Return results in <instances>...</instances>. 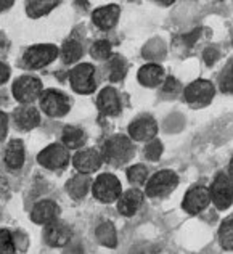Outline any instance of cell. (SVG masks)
Here are the masks:
<instances>
[{"label": "cell", "mask_w": 233, "mask_h": 254, "mask_svg": "<svg viewBox=\"0 0 233 254\" xmlns=\"http://www.w3.org/2000/svg\"><path fill=\"white\" fill-rule=\"evenodd\" d=\"M102 158L108 164L122 166L134 158V145L127 137L115 135L105 142Z\"/></svg>", "instance_id": "1"}, {"label": "cell", "mask_w": 233, "mask_h": 254, "mask_svg": "<svg viewBox=\"0 0 233 254\" xmlns=\"http://www.w3.org/2000/svg\"><path fill=\"white\" fill-rule=\"evenodd\" d=\"M11 93H13V97H15L18 102H21L23 105L32 103V102H36L39 97H41L42 82L39 81L37 77L21 76L19 79H16L15 84H13Z\"/></svg>", "instance_id": "2"}, {"label": "cell", "mask_w": 233, "mask_h": 254, "mask_svg": "<svg viewBox=\"0 0 233 254\" xmlns=\"http://www.w3.org/2000/svg\"><path fill=\"white\" fill-rule=\"evenodd\" d=\"M178 184L177 174L172 171H161L155 174V177L150 179L146 184V195L150 198H163L174 191Z\"/></svg>", "instance_id": "3"}, {"label": "cell", "mask_w": 233, "mask_h": 254, "mask_svg": "<svg viewBox=\"0 0 233 254\" xmlns=\"http://www.w3.org/2000/svg\"><path fill=\"white\" fill-rule=\"evenodd\" d=\"M92 191L100 201L113 203L119 198L122 189H121V182H119L115 176H111V174H102V176L93 182Z\"/></svg>", "instance_id": "4"}, {"label": "cell", "mask_w": 233, "mask_h": 254, "mask_svg": "<svg viewBox=\"0 0 233 254\" xmlns=\"http://www.w3.org/2000/svg\"><path fill=\"white\" fill-rule=\"evenodd\" d=\"M57 57H58V49L55 45L41 44V45L29 47L23 58H24L26 66H29L31 69H39L52 63Z\"/></svg>", "instance_id": "5"}, {"label": "cell", "mask_w": 233, "mask_h": 254, "mask_svg": "<svg viewBox=\"0 0 233 254\" xmlns=\"http://www.w3.org/2000/svg\"><path fill=\"white\" fill-rule=\"evenodd\" d=\"M95 68L90 63H82L77 64L74 69L71 71V85L77 93H82V95H87L95 90Z\"/></svg>", "instance_id": "6"}, {"label": "cell", "mask_w": 233, "mask_h": 254, "mask_svg": "<svg viewBox=\"0 0 233 254\" xmlns=\"http://www.w3.org/2000/svg\"><path fill=\"white\" fill-rule=\"evenodd\" d=\"M42 111L50 118H61L69 111V98L58 90H47L41 97Z\"/></svg>", "instance_id": "7"}, {"label": "cell", "mask_w": 233, "mask_h": 254, "mask_svg": "<svg viewBox=\"0 0 233 254\" xmlns=\"http://www.w3.org/2000/svg\"><path fill=\"white\" fill-rule=\"evenodd\" d=\"M37 161L41 166H44L45 169L58 171V169H63L68 166L69 153L64 146L55 143V145L47 146V148H44L41 153H39Z\"/></svg>", "instance_id": "8"}, {"label": "cell", "mask_w": 233, "mask_h": 254, "mask_svg": "<svg viewBox=\"0 0 233 254\" xmlns=\"http://www.w3.org/2000/svg\"><path fill=\"white\" fill-rule=\"evenodd\" d=\"M214 85L209 81H204V79H198L193 84H190L185 89V98L186 102L193 106H203L208 105L212 97H214Z\"/></svg>", "instance_id": "9"}, {"label": "cell", "mask_w": 233, "mask_h": 254, "mask_svg": "<svg viewBox=\"0 0 233 254\" xmlns=\"http://www.w3.org/2000/svg\"><path fill=\"white\" fill-rule=\"evenodd\" d=\"M211 199L217 206V209H227L232 204V180L225 174H219L216 177L214 184L211 187Z\"/></svg>", "instance_id": "10"}, {"label": "cell", "mask_w": 233, "mask_h": 254, "mask_svg": "<svg viewBox=\"0 0 233 254\" xmlns=\"http://www.w3.org/2000/svg\"><path fill=\"white\" fill-rule=\"evenodd\" d=\"M211 193L206 187H195L185 195L183 209L188 214H199L209 206Z\"/></svg>", "instance_id": "11"}, {"label": "cell", "mask_w": 233, "mask_h": 254, "mask_svg": "<svg viewBox=\"0 0 233 254\" xmlns=\"http://www.w3.org/2000/svg\"><path fill=\"white\" fill-rule=\"evenodd\" d=\"M156 132H158V124L150 116L137 118L134 123L129 124V135L134 140H138V142H146V140L155 138Z\"/></svg>", "instance_id": "12"}, {"label": "cell", "mask_w": 233, "mask_h": 254, "mask_svg": "<svg viewBox=\"0 0 233 254\" xmlns=\"http://www.w3.org/2000/svg\"><path fill=\"white\" fill-rule=\"evenodd\" d=\"M102 153H98L95 148H89V150H82L79 151L77 155L72 159L74 163V168L81 172V174H92L95 172L100 166H102Z\"/></svg>", "instance_id": "13"}, {"label": "cell", "mask_w": 233, "mask_h": 254, "mask_svg": "<svg viewBox=\"0 0 233 254\" xmlns=\"http://www.w3.org/2000/svg\"><path fill=\"white\" fill-rule=\"evenodd\" d=\"M72 237L71 227L66 225L63 222H53L47 224L45 229V242L50 246H55V248H59V246H64L69 243V240Z\"/></svg>", "instance_id": "14"}, {"label": "cell", "mask_w": 233, "mask_h": 254, "mask_svg": "<svg viewBox=\"0 0 233 254\" xmlns=\"http://www.w3.org/2000/svg\"><path fill=\"white\" fill-rule=\"evenodd\" d=\"M97 105H98L100 113L105 116L119 115V111H121V98H119L117 90L113 89V87H106V89H103L98 95Z\"/></svg>", "instance_id": "15"}, {"label": "cell", "mask_w": 233, "mask_h": 254, "mask_svg": "<svg viewBox=\"0 0 233 254\" xmlns=\"http://www.w3.org/2000/svg\"><path fill=\"white\" fill-rule=\"evenodd\" d=\"M142 203H143V193L137 189H132L129 191L122 193V195H119L117 209L122 216L132 217L140 209Z\"/></svg>", "instance_id": "16"}, {"label": "cell", "mask_w": 233, "mask_h": 254, "mask_svg": "<svg viewBox=\"0 0 233 254\" xmlns=\"http://www.w3.org/2000/svg\"><path fill=\"white\" fill-rule=\"evenodd\" d=\"M58 206L55 201H52V199H44V201L37 203L34 206V209L31 212V219L32 222L36 224H41V225H47L53 222V220H57L58 217Z\"/></svg>", "instance_id": "17"}, {"label": "cell", "mask_w": 233, "mask_h": 254, "mask_svg": "<svg viewBox=\"0 0 233 254\" xmlns=\"http://www.w3.org/2000/svg\"><path fill=\"white\" fill-rule=\"evenodd\" d=\"M93 23L97 24V28L108 31L117 23L119 19V6L117 5H106L102 8H97L92 15Z\"/></svg>", "instance_id": "18"}, {"label": "cell", "mask_w": 233, "mask_h": 254, "mask_svg": "<svg viewBox=\"0 0 233 254\" xmlns=\"http://www.w3.org/2000/svg\"><path fill=\"white\" fill-rule=\"evenodd\" d=\"M15 124L19 127L21 130H31L34 127L39 126L41 123V116H39V111L34 108V106H29V105H23L15 111Z\"/></svg>", "instance_id": "19"}, {"label": "cell", "mask_w": 233, "mask_h": 254, "mask_svg": "<svg viewBox=\"0 0 233 254\" xmlns=\"http://www.w3.org/2000/svg\"><path fill=\"white\" fill-rule=\"evenodd\" d=\"M66 190H68L72 199H82L90 190L89 174H77V176L71 177L69 182L66 184Z\"/></svg>", "instance_id": "20"}, {"label": "cell", "mask_w": 233, "mask_h": 254, "mask_svg": "<svg viewBox=\"0 0 233 254\" xmlns=\"http://www.w3.org/2000/svg\"><path fill=\"white\" fill-rule=\"evenodd\" d=\"M5 163L10 169H19L24 164V145L21 140H11L5 151Z\"/></svg>", "instance_id": "21"}, {"label": "cell", "mask_w": 233, "mask_h": 254, "mask_svg": "<svg viewBox=\"0 0 233 254\" xmlns=\"http://www.w3.org/2000/svg\"><path fill=\"white\" fill-rule=\"evenodd\" d=\"M164 79V69L158 64H146L138 71V81L145 87H156Z\"/></svg>", "instance_id": "22"}, {"label": "cell", "mask_w": 233, "mask_h": 254, "mask_svg": "<svg viewBox=\"0 0 233 254\" xmlns=\"http://www.w3.org/2000/svg\"><path fill=\"white\" fill-rule=\"evenodd\" d=\"M63 142L68 148H79L85 142V133L81 127L66 126L63 130Z\"/></svg>", "instance_id": "23"}, {"label": "cell", "mask_w": 233, "mask_h": 254, "mask_svg": "<svg viewBox=\"0 0 233 254\" xmlns=\"http://www.w3.org/2000/svg\"><path fill=\"white\" fill-rule=\"evenodd\" d=\"M97 238L98 242L108 246V248H115L117 245V235H116V229L111 222H103L102 225L97 227Z\"/></svg>", "instance_id": "24"}, {"label": "cell", "mask_w": 233, "mask_h": 254, "mask_svg": "<svg viewBox=\"0 0 233 254\" xmlns=\"http://www.w3.org/2000/svg\"><path fill=\"white\" fill-rule=\"evenodd\" d=\"M127 74V63L121 55H116L110 60V79L113 82L122 81L124 76Z\"/></svg>", "instance_id": "25"}, {"label": "cell", "mask_w": 233, "mask_h": 254, "mask_svg": "<svg viewBox=\"0 0 233 254\" xmlns=\"http://www.w3.org/2000/svg\"><path fill=\"white\" fill-rule=\"evenodd\" d=\"M82 45L79 44L77 41H66L63 45V50H61V57H63V62L64 63H76L79 58L82 57Z\"/></svg>", "instance_id": "26"}, {"label": "cell", "mask_w": 233, "mask_h": 254, "mask_svg": "<svg viewBox=\"0 0 233 254\" xmlns=\"http://www.w3.org/2000/svg\"><path fill=\"white\" fill-rule=\"evenodd\" d=\"M57 5V2H44V0H41V2H28L26 3V11H28L31 18H39L52 11Z\"/></svg>", "instance_id": "27"}, {"label": "cell", "mask_w": 233, "mask_h": 254, "mask_svg": "<svg viewBox=\"0 0 233 254\" xmlns=\"http://www.w3.org/2000/svg\"><path fill=\"white\" fill-rule=\"evenodd\" d=\"M219 238H221V243L225 250H232L233 248V219L229 217L225 219L221 230H219Z\"/></svg>", "instance_id": "28"}, {"label": "cell", "mask_w": 233, "mask_h": 254, "mask_svg": "<svg viewBox=\"0 0 233 254\" xmlns=\"http://www.w3.org/2000/svg\"><path fill=\"white\" fill-rule=\"evenodd\" d=\"M127 177L134 185H142L146 182V179H148V171H146L145 166L135 164L127 171Z\"/></svg>", "instance_id": "29"}, {"label": "cell", "mask_w": 233, "mask_h": 254, "mask_svg": "<svg viewBox=\"0 0 233 254\" xmlns=\"http://www.w3.org/2000/svg\"><path fill=\"white\" fill-rule=\"evenodd\" d=\"M90 55L95 60H106L111 57V44L108 41H98L92 45Z\"/></svg>", "instance_id": "30"}, {"label": "cell", "mask_w": 233, "mask_h": 254, "mask_svg": "<svg viewBox=\"0 0 233 254\" xmlns=\"http://www.w3.org/2000/svg\"><path fill=\"white\" fill-rule=\"evenodd\" d=\"M163 155V143L156 138H151L150 143L146 145L145 148V156L150 159V161H158Z\"/></svg>", "instance_id": "31"}, {"label": "cell", "mask_w": 233, "mask_h": 254, "mask_svg": "<svg viewBox=\"0 0 233 254\" xmlns=\"http://www.w3.org/2000/svg\"><path fill=\"white\" fill-rule=\"evenodd\" d=\"M0 253H15V242L8 230H0Z\"/></svg>", "instance_id": "32"}, {"label": "cell", "mask_w": 233, "mask_h": 254, "mask_svg": "<svg viewBox=\"0 0 233 254\" xmlns=\"http://www.w3.org/2000/svg\"><path fill=\"white\" fill-rule=\"evenodd\" d=\"M232 72H233V66H232V62H230V64H227V68L224 69L222 77H221V87H222L224 92H230L232 90V85H233Z\"/></svg>", "instance_id": "33"}, {"label": "cell", "mask_w": 233, "mask_h": 254, "mask_svg": "<svg viewBox=\"0 0 233 254\" xmlns=\"http://www.w3.org/2000/svg\"><path fill=\"white\" fill-rule=\"evenodd\" d=\"M178 89H180V84H178L177 79H174V77H168V81H166V84H164V92H168V93H175Z\"/></svg>", "instance_id": "34"}, {"label": "cell", "mask_w": 233, "mask_h": 254, "mask_svg": "<svg viewBox=\"0 0 233 254\" xmlns=\"http://www.w3.org/2000/svg\"><path fill=\"white\" fill-rule=\"evenodd\" d=\"M6 130H8V118H6L5 113L0 111V140L5 138Z\"/></svg>", "instance_id": "35"}, {"label": "cell", "mask_w": 233, "mask_h": 254, "mask_svg": "<svg viewBox=\"0 0 233 254\" xmlns=\"http://www.w3.org/2000/svg\"><path fill=\"white\" fill-rule=\"evenodd\" d=\"M199 34H201V29H196V31H193V32H190V34H186V36H183V42L186 44V45H193L196 41H198V37H199Z\"/></svg>", "instance_id": "36"}, {"label": "cell", "mask_w": 233, "mask_h": 254, "mask_svg": "<svg viewBox=\"0 0 233 254\" xmlns=\"http://www.w3.org/2000/svg\"><path fill=\"white\" fill-rule=\"evenodd\" d=\"M217 58H219V52L217 50L208 49V50L204 52V60H206V63H208V64H212Z\"/></svg>", "instance_id": "37"}, {"label": "cell", "mask_w": 233, "mask_h": 254, "mask_svg": "<svg viewBox=\"0 0 233 254\" xmlns=\"http://www.w3.org/2000/svg\"><path fill=\"white\" fill-rule=\"evenodd\" d=\"M10 77V68L5 63L0 62V84H5Z\"/></svg>", "instance_id": "38"}, {"label": "cell", "mask_w": 233, "mask_h": 254, "mask_svg": "<svg viewBox=\"0 0 233 254\" xmlns=\"http://www.w3.org/2000/svg\"><path fill=\"white\" fill-rule=\"evenodd\" d=\"M11 3L10 2H0V11H2L3 8H8Z\"/></svg>", "instance_id": "39"}]
</instances>
